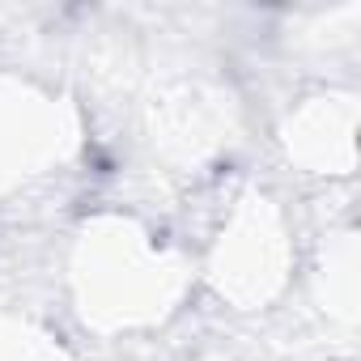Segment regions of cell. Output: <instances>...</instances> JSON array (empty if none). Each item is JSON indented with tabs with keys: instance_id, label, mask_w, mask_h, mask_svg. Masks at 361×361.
Returning a JSON list of instances; mask_svg holds the SVG:
<instances>
[{
	"instance_id": "cell-1",
	"label": "cell",
	"mask_w": 361,
	"mask_h": 361,
	"mask_svg": "<svg viewBox=\"0 0 361 361\" xmlns=\"http://www.w3.org/2000/svg\"><path fill=\"white\" fill-rule=\"evenodd\" d=\"M73 285L85 319L102 327H132L153 323L170 310L178 272L140 226L111 217L85 226L73 255Z\"/></svg>"
},
{
	"instance_id": "cell-2",
	"label": "cell",
	"mask_w": 361,
	"mask_h": 361,
	"mask_svg": "<svg viewBox=\"0 0 361 361\" xmlns=\"http://www.w3.org/2000/svg\"><path fill=\"white\" fill-rule=\"evenodd\" d=\"M289 255L293 251H289V230L281 209L268 196L251 192L226 217L213 243L209 276L221 289V298L238 302V310H259L276 289H285Z\"/></svg>"
},
{
	"instance_id": "cell-3",
	"label": "cell",
	"mask_w": 361,
	"mask_h": 361,
	"mask_svg": "<svg viewBox=\"0 0 361 361\" xmlns=\"http://www.w3.org/2000/svg\"><path fill=\"white\" fill-rule=\"evenodd\" d=\"M289 157H298L310 174H353L357 161V106L344 98H310L285 128Z\"/></svg>"
}]
</instances>
